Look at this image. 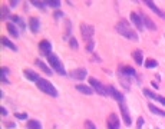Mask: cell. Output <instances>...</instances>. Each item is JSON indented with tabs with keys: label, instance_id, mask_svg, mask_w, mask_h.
Instances as JSON below:
<instances>
[{
	"label": "cell",
	"instance_id": "1",
	"mask_svg": "<svg viewBox=\"0 0 165 129\" xmlns=\"http://www.w3.org/2000/svg\"><path fill=\"white\" fill-rule=\"evenodd\" d=\"M115 29H116V32H118L119 34L125 36L126 39L134 40V42H138V39H139L138 34H136V32H135L134 29H131V26H129V23H128L126 20H121V22H118L116 26H115Z\"/></svg>",
	"mask_w": 165,
	"mask_h": 129
},
{
	"label": "cell",
	"instance_id": "2",
	"mask_svg": "<svg viewBox=\"0 0 165 129\" xmlns=\"http://www.w3.org/2000/svg\"><path fill=\"white\" fill-rule=\"evenodd\" d=\"M47 63L50 64V68H52L56 73H59L60 76H66L65 68H63V64H62V62H60V59L58 58L55 53H50V55L47 56Z\"/></svg>",
	"mask_w": 165,
	"mask_h": 129
},
{
	"label": "cell",
	"instance_id": "3",
	"mask_svg": "<svg viewBox=\"0 0 165 129\" xmlns=\"http://www.w3.org/2000/svg\"><path fill=\"white\" fill-rule=\"evenodd\" d=\"M36 85H38V88H39L42 92H45V93L49 95V96H53V98L58 96V90H56V88H55L49 80H46V79H39Z\"/></svg>",
	"mask_w": 165,
	"mask_h": 129
},
{
	"label": "cell",
	"instance_id": "4",
	"mask_svg": "<svg viewBox=\"0 0 165 129\" xmlns=\"http://www.w3.org/2000/svg\"><path fill=\"white\" fill-rule=\"evenodd\" d=\"M89 86L92 88L96 93L99 95H102V96H108V90H106V86L99 82L98 79H95V77H89Z\"/></svg>",
	"mask_w": 165,
	"mask_h": 129
},
{
	"label": "cell",
	"instance_id": "5",
	"mask_svg": "<svg viewBox=\"0 0 165 129\" xmlns=\"http://www.w3.org/2000/svg\"><path fill=\"white\" fill-rule=\"evenodd\" d=\"M80 33H82V38L85 39L86 42H89V40H92V36H93V33H95V29H93L92 26H89V25H83L80 26Z\"/></svg>",
	"mask_w": 165,
	"mask_h": 129
},
{
	"label": "cell",
	"instance_id": "6",
	"mask_svg": "<svg viewBox=\"0 0 165 129\" xmlns=\"http://www.w3.org/2000/svg\"><path fill=\"white\" fill-rule=\"evenodd\" d=\"M106 90H108V95H111V96H112L115 100H118L119 105H121V103H124V99H125V98H124V95H122L121 92H118V90L115 89L113 86L108 85V86H106Z\"/></svg>",
	"mask_w": 165,
	"mask_h": 129
},
{
	"label": "cell",
	"instance_id": "7",
	"mask_svg": "<svg viewBox=\"0 0 165 129\" xmlns=\"http://www.w3.org/2000/svg\"><path fill=\"white\" fill-rule=\"evenodd\" d=\"M131 22L134 23V26L138 29V30H144L145 26H144V20H142V16H139L138 13L132 12L131 13Z\"/></svg>",
	"mask_w": 165,
	"mask_h": 129
},
{
	"label": "cell",
	"instance_id": "8",
	"mask_svg": "<svg viewBox=\"0 0 165 129\" xmlns=\"http://www.w3.org/2000/svg\"><path fill=\"white\" fill-rule=\"evenodd\" d=\"M39 49H40V53H42L43 56H46V58L52 53V45H50L49 40H42L39 43Z\"/></svg>",
	"mask_w": 165,
	"mask_h": 129
},
{
	"label": "cell",
	"instance_id": "9",
	"mask_svg": "<svg viewBox=\"0 0 165 129\" xmlns=\"http://www.w3.org/2000/svg\"><path fill=\"white\" fill-rule=\"evenodd\" d=\"M108 129H119V118L115 113L108 116Z\"/></svg>",
	"mask_w": 165,
	"mask_h": 129
},
{
	"label": "cell",
	"instance_id": "10",
	"mask_svg": "<svg viewBox=\"0 0 165 129\" xmlns=\"http://www.w3.org/2000/svg\"><path fill=\"white\" fill-rule=\"evenodd\" d=\"M119 108H121V115H122L124 121H125V125H126V126H131L132 119H131V115H129V112H128V108H126L124 103H121V105H119Z\"/></svg>",
	"mask_w": 165,
	"mask_h": 129
},
{
	"label": "cell",
	"instance_id": "11",
	"mask_svg": "<svg viewBox=\"0 0 165 129\" xmlns=\"http://www.w3.org/2000/svg\"><path fill=\"white\" fill-rule=\"evenodd\" d=\"M86 75H88V70L85 68H79V69H75V70L70 72V76L75 77V79H79V80L86 79Z\"/></svg>",
	"mask_w": 165,
	"mask_h": 129
},
{
	"label": "cell",
	"instance_id": "12",
	"mask_svg": "<svg viewBox=\"0 0 165 129\" xmlns=\"http://www.w3.org/2000/svg\"><path fill=\"white\" fill-rule=\"evenodd\" d=\"M119 72H121L124 76H129V77L136 76V70H135L134 68H131V66H121V68H119Z\"/></svg>",
	"mask_w": 165,
	"mask_h": 129
},
{
	"label": "cell",
	"instance_id": "13",
	"mask_svg": "<svg viewBox=\"0 0 165 129\" xmlns=\"http://www.w3.org/2000/svg\"><path fill=\"white\" fill-rule=\"evenodd\" d=\"M29 27L33 33H38L40 30V22L38 17H30L29 19Z\"/></svg>",
	"mask_w": 165,
	"mask_h": 129
},
{
	"label": "cell",
	"instance_id": "14",
	"mask_svg": "<svg viewBox=\"0 0 165 129\" xmlns=\"http://www.w3.org/2000/svg\"><path fill=\"white\" fill-rule=\"evenodd\" d=\"M145 4H146L148 7H149V9H151V10H152L154 13H157V14L159 16V17H162V19L165 20V13L162 12V10H159L158 7L155 6V3H154V2H151V0H146V2H145Z\"/></svg>",
	"mask_w": 165,
	"mask_h": 129
},
{
	"label": "cell",
	"instance_id": "15",
	"mask_svg": "<svg viewBox=\"0 0 165 129\" xmlns=\"http://www.w3.org/2000/svg\"><path fill=\"white\" fill-rule=\"evenodd\" d=\"M142 20H144V26H145L146 29H149V30H157V25L152 22V19L149 16H145V14H142Z\"/></svg>",
	"mask_w": 165,
	"mask_h": 129
},
{
	"label": "cell",
	"instance_id": "16",
	"mask_svg": "<svg viewBox=\"0 0 165 129\" xmlns=\"http://www.w3.org/2000/svg\"><path fill=\"white\" fill-rule=\"evenodd\" d=\"M75 88H76V90H78V92L83 93V95H92V93H93V89L91 88V86H88V85L80 83V85H76Z\"/></svg>",
	"mask_w": 165,
	"mask_h": 129
},
{
	"label": "cell",
	"instance_id": "17",
	"mask_svg": "<svg viewBox=\"0 0 165 129\" xmlns=\"http://www.w3.org/2000/svg\"><path fill=\"white\" fill-rule=\"evenodd\" d=\"M25 76H26L29 80H32V82H36V83H38V80L40 79L39 75H38L36 72H33L32 69H25Z\"/></svg>",
	"mask_w": 165,
	"mask_h": 129
},
{
	"label": "cell",
	"instance_id": "18",
	"mask_svg": "<svg viewBox=\"0 0 165 129\" xmlns=\"http://www.w3.org/2000/svg\"><path fill=\"white\" fill-rule=\"evenodd\" d=\"M10 20H12V22H14V23H16V25L19 26L20 29H22V30H25V27H26V25H25V22H23V19H22V17H19V16H17V14H12V16H10Z\"/></svg>",
	"mask_w": 165,
	"mask_h": 129
},
{
	"label": "cell",
	"instance_id": "19",
	"mask_svg": "<svg viewBox=\"0 0 165 129\" xmlns=\"http://www.w3.org/2000/svg\"><path fill=\"white\" fill-rule=\"evenodd\" d=\"M7 32L10 33V36H12V38H19V30H17V27H16V26L13 25V23H7Z\"/></svg>",
	"mask_w": 165,
	"mask_h": 129
},
{
	"label": "cell",
	"instance_id": "20",
	"mask_svg": "<svg viewBox=\"0 0 165 129\" xmlns=\"http://www.w3.org/2000/svg\"><path fill=\"white\" fill-rule=\"evenodd\" d=\"M36 64H38V66H39L40 69L45 72L46 75H52V69H50V68H49V66H47L45 62H42L40 59H38V60H36Z\"/></svg>",
	"mask_w": 165,
	"mask_h": 129
},
{
	"label": "cell",
	"instance_id": "21",
	"mask_svg": "<svg viewBox=\"0 0 165 129\" xmlns=\"http://www.w3.org/2000/svg\"><path fill=\"white\" fill-rule=\"evenodd\" d=\"M132 58H134V60L136 62V64H144V63H142V62H144V58H142V50H134Z\"/></svg>",
	"mask_w": 165,
	"mask_h": 129
},
{
	"label": "cell",
	"instance_id": "22",
	"mask_svg": "<svg viewBox=\"0 0 165 129\" xmlns=\"http://www.w3.org/2000/svg\"><path fill=\"white\" fill-rule=\"evenodd\" d=\"M2 45L6 46V47H9V49H12L13 52H17V46L14 45L13 42H10L7 38H2Z\"/></svg>",
	"mask_w": 165,
	"mask_h": 129
},
{
	"label": "cell",
	"instance_id": "23",
	"mask_svg": "<svg viewBox=\"0 0 165 129\" xmlns=\"http://www.w3.org/2000/svg\"><path fill=\"white\" fill-rule=\"evenodd\" d=\"M27 129H42V123L38 119H30L27 122Z\"/></svg>",
	"mask_w": 165,
	"mask_h": 129
},
{
	"label": "cell",
	"instance_id": "24",
	"mask_svg": "<svg viewBox=\"0 0 165 129\" xmlns=\"http://www.w3.org/2000/svg\"><path fill=\"white\" fill-rule=\"evenodd\" d=\"M148 108H149V110H151L152 113H155V115L165 116V110H161L159 108H157L155 105H152V103H149V105H148Z\"/></svg>",
	"mask_w": 165,
	"mask_h": 129
},
{
	"label": "cell",
	"instance_id": "25",
	"mask_svg": "<svg viewBox=\"0 0 165 129\" xmlns=\"http://www.w3.org/2000/svg\"><path fill=\"white\" fill-rule=\"evenodd\" d=\"M45 4H46V6L53 7V9H59V7H60V2H59V0H45Z\"/></svg>",
	"mask_w": 165,
	"mask_h": 129
},
{
	"label": "cell",
	"instance_id": "26",
	"mask_svg": "<svg viewBox=\"0 0 165 129\" xmlns=\"http://www.w3.org/2000/svg\"><path fill=\"white\" fill-rule=\"evenodd\" d=\"M144 64H145V68H148V69H152V68H157L158 66V62L155 59H146V62Z\"/></svg>",
	"mask_w": 165,
	"mask_h": 129
},
{
	"label": "cell",
	"instance_id": "27",
	"mask_svg": "<svg viewBox=\"0 0 165 129\" xmlns=\"http://www.w3.org/2000/svg\"><path fill=\"white\" fill-rule=\"evenodd\" d=\"M10 17V12H9V7L7 6H2V20H6Z\"/></svg>",
	"mask_w": 165,
	"mask_h": 129
},
{
	"label": "cell",
	"instance_id": "28",
	"mask_svg": "<svg viewBox=\"0 0 165 129\" xmlns=\"http://www.w3.org/2000/svg\"><path fill=\"white\" fill-rule=\"evenodd\" d=\"M144 95H145L146 98H149V99H155V100H157V98H158V95H155V93L149 89H144Z\"/></svg>",
	"mask_w": 165,
	"mask_h": 129
},
{
	"label": "cell",
	"instance_id": "29",
	"mask_svg": "<svg viewBox=\"0 0 165 129\" xmlns=\"http://www.w3.org/2000/svg\"><path fill=\"white\" fill-rule=\"evenodd\" d=\"M69 45H70V47H72L73 50H76L78 47H79V43H78V40L75 38H70L69 39Z\"/></svg>",
	"mask_w": 165,
	"mask_h": 129
},
{
	"label": "cell",
	"instance_id": "30",
	"mask_svg": "<svg viewBox=\"0 0 165 129\" xmlns=\"http://www.w3.org/2000/svg\"><path fill=\"white\" fill-rule=\"evenodd\" d=\"M93 46H95V42H93V40H89V42H86V52L92 53V52H93Z\"/></svg>",
	"mask_w": 165,
	"mask_h": 129
},
{
	"label": "cell",
	"instance_id": "31",
	"mask_svg": "<svg viewBox=\"0 0 165 129\" xmlns=\"http://www.w3.org/2000/svg\"><path fill=\"white\" fill-rule=\"evenodd\" d=\"M30 3H32L33 6L39 7V9H45V6H46V4H45V2H38V0H32Z\"/></svg>",
	"mask_w": 165,
	"mask_h": 129
},
{
	"label": "cell",
	"instance_id": "32",
	"mask_svg": "<svg viewBox=\"0 0 165 129\" xmlns=\"http://www.w3.org/2000/svg\"><path fill=\"white\" fill-rule=\"evenodd\" d=\"M7 75H10V69L6 68V66H2V73H0V77H6Z\"/></svg>",
	"mask_w": 165,
	"mask_h": 129
},
{
	"label": "cell",
	"instance_id": "33",
	"mask_svg": "<svg viewBox=\"0 0 165 129\" xmlns=\"http://www.w3.org/2000/svg\"><path fill=\"white\" fill-rule=\"evenodd\" d=\"M85 129H96L95 123L91 122V121H85Z\"/></svg>",
	"mask_w": 165,
	"mask_h": 129
},
{
	"label": "cell",
	"instance_id": "34",
	"mask_svg": "<svg viewBox=\"0 0 165 129\" xmlns=\"http://www.w3.org/2000/svg\"><path fill=\"white\" fill-rule=\"evenodd\" d=\"M144 122H145V121H144V118H142V116H139L138 122H136V129H142V125H144Z\"/></svg>",
	"mask_w": 165,
	"mask_h": 129
},
{
	"label": "cell",
	"instance_id": "35",
	"mask_svg": "<svg viewBox=\"0 0 165 129\" xmlns=\"http://www.w3.org/2000/svg\"><path fill=\"white\" fill-rule=\"evenodd\" d=\"M53 17L56 20H59V19H62L63 17V13L60 12V10H58V12H55V14H53Z\"/></svg>",
	"mask_w": 165,
	"mask_h": 129
},
{
	"label": "cell",
	"instance_id": "36",
	"mask_svg": "<svg viewBox=\"0 0 165 129\" xmlns=\"http://www.w3.org/2000/svg\"><path fill=\"white\" fill-rule=\"evenodd\" d=\"M14 118L16 119H27L26 113H14Z\"/></svg>",
	"mask_w": 165,
	"mask_h": 129
},
{
	"label": "cell",
	"instance_id": "37",
	"mask_svg": "<svg viewBox=\"0 0 165 129\" xmlns=\"http://www.w3.org/2000/svg\"><path fill=\"white\" fill-rule=\"evenodd\" d=\"M19 3H20L19 0H10V3H9V6H10V7H16V6H17V4H19Z\"/></svg>",
	"mask_w": 165,
	"mask_h": 129
},
{
	"label": "cell",
	"instance_id": "38",
	"mask_svg": "<svg viewBox=\"0 0 165 129\" xmlns=\"http://www.w3.org/2000/svg\"><path fill=\"white\" fill-rule=\"evenodd\" d=\"M0 113H2V116H6L7 115L6 108H3V106H2V108H0Z\"/></svg>",
	"mask_w": 165,
	"mask_h": 129
},
{
	"label": "cell",
	"instance_id": "39",
	"mask_svg": "<svg viewBox=\"0 0 165 129\" xmlns=\"http://www.w3.org/2000/svg\"><path fill=\"white\" fill-rule=\"evenodd\" d=\"M4 125H6V128H9V129H10V128H14V126H16L13 122H6Z\"/></svg>",
	"mask_w": 165,
	"mask_h": 129
},
{
	"label": "cell",
	"instance_id": "40",
	"mask_svg": "<svg viewBox=\"0 0 165 129\" xmlns=\"http://www.w3.org/2000/svg\"><path fill=\"white\" fill-rule=\"evenodd\" d=\"M0 80H2V83H6V85L10 83V80H7L6 77H0Z\"/></svg>",
	"mask_w": 165,
	"mask_h": 129
},
{
	"label": "cell",
	"instance_id": "41",
	"mask_svg": "<svg viewBox=\"0 0 165 129\" xmlns=\"http://www.w3.org/2000/svg\"><path fill=\"white\" fill-rule=\"evenodd\" d=\"M151 85L154 86V89H158V88H159V86H158L157 83H155V82H151Z\"/></svg>",
	"mask_w": 165,
	"mask_h": 129
},
{
	"label": "cell",
	"instance_id": "42",
	"mask_svg": "<svg viewBox=\"0 0 165 129\" xmlns=\"http://www.w3.org/2000/svg\"><path fill=\"white\" fill-rule=\"evenodd\" d=\"M155 129H159V128H155Z\"/></svg>",
	"mask_w": 165,
	"mask_h": 129
}]
</instances>
